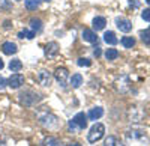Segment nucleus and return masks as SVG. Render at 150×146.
<instances>
[{
    "label": "nucleus",
    "instance_id": "f257e3e1",
    "mask_svg": "<svg viewBox=\"0 0 150 146\" xmlns=\"http://www.w3.org/2000/svg\"><path fill=\"white\" fill-rule=\"evenodd\" d=\"M104 134H105V127H104L102 124L96 122V124L90 128L89 134H87V140H89L90 143H96L98 140H101V139L104 137Z\"/></svg>",
    "mask_w": 150,
    "mask_h": 146
},
{
    "label": "nucleus",
    "instance_id": "f03ea898",
    "mask_svg": "<svg viewBox=\"0 0 150 146\" xmlns=\"http://www.w3.org/2000/svg\"><path fill=\"white\" fill-rule=\"evenodd\" d=\"M87 127V115H84L83 112L77 113L71 120H69V128L72 131H77V130H84Z\"/></svg>",
    "mask_w": 150,
    "mask_h": 146
},
{
    "label": "nucleus",
    "instance_id": "7ed1b4c3",
    "mask_svg": "<svg viewBox=\"0 0 150 146\" xmlns=\"http://www.w3.org/2000/svg\"><path fill=\"white\" fill-rule=\"evenodd\" d=\"M39 122L42 127L48 128V130H56L59 128V119L54 115H44L39 118Z\"/></svg>",
    "mask_w": 150,
    "mask_h": 146
},
{
    "label": "nucleus",
    "instance_id": "20e7f679",
    "mask_svg": "<svg viewBox=\"0 0 150 146\" xmlns=\"http://www.w3.org/2000/svg\"><path fill=\"white\" fill-rule=\"evenodd\" d=\"M6 84H8L11 89H18V88H21L23 84H24V75L20 74V72H15V74H12L8 78Z\"/></svg>",
    "mask_w": 150,
    "mask_h": 146
},
{
    "label": "nucleus",
    "instance_id": "39448f33",
    "mask_svg": "<svg viewBox=\"0 0 150 146\" xmlns=\"http://www.w3.org/2000/svg\"><path fill=\"white\" fill-rule=\"evenodd\" d=\"M68 77H69V72L66 68H57L54 71V78L57 80V83L60 86H66V81H68Z\"/></svg>",
    "mask_w": 150,
    "mask_h": 146
},
{
    "label": "nucleus",
    "instance_id": "423d86ee",
    "mask_svg": "<svg viewBox=\"0 0 150 146\" xmlns=\"http://www.w3.org/2000/svg\"><path fill=\"white\" fill-rule=\"evenodd\" d=\"M38 81H39L42 86H50V84H51V81H53L51 72H48V71H45V69L39 71V72H38Z\"/></svg>",
    "mask_w": 150,
    "mask_h": 146
},
{
    "label": "nucleus",
    "instance_id": "0eeeda50",
    "mask_svg": "<svg viewBox=\"0 0 150 146\" xmlns=\"http://www.w3.org/2000/svg\"><path fill=\"white\" fill-rule=\"evenodd\" d=\"M116 26L120 32H125V33H128L132 30V23L128 20V18H117L116 20Z\"/></svg>",
    "mask_w": 150,
    "mask_h": 146
},
{
    "label": "nucleus",
    "instance_id": "6e6552de",
    "mask_svg": "<svg viewBox=\"0 0 150 146\" xmlns=\"http://www.w3.org/2000/svg\"><path fill=\"white\" fill-rule=\"evenodd\" d=\"M45 54L48 57H56L59 54V44L57 42H48L45 47Z\"/></svg>",
    "mask_w": 150,
    "mask_h": 146
},
{
    "label": "nucleus",
    "instance_id": "1a4fd4ad",
    "mask_svg": "<svg viewBox=\"0 0 150 146\" xmlns=\"http://www.w3.org/2000/svg\"><path fill=\"white\" fill-rule=\"evenodd\" d=\"M2 51L5 53V54H8V56H12V54H15L17 51H18V48H17V44H14V42H3V45H2Z\"/></svg>",
    "mask_w": 150,
    "mask_h": 146
},
{
    "label": "nucleus",
    "instance_id": "9d476101",
    "mask_svg": "<svg viewBox=\"0 0 150 146\" xmlns=\"http://www.w3.org/2000/svg\"><path fill=\"white\" fill-rule=\"evenodd\" d=\"M104 116V108L102 107H93L92 110L89 112V115H87V118H89L90 120H98L101 119Z\"/></svg>",
    "mask_w": 150,
    "mask_h": 146
},
{
    "label": "nucleus",
    "instance_id": "9b49d317",
    "mask_svg": "<svg viewBox=\"0 0 150 146\" xmlns=\"http://www.w3.org/2000/svg\"><path fill=\"white\" fill-rule=\"evenodd\" d=\"M83 39H84L86 42H92V44H95V42H98V36H96V33H95L93 30H90V29H84V30H83Z\"/></svg>",
    "mask_w": 150,
    "mask_h": 146
},
{
    "label": "nucleus",
    "instance_id": "f8f14e48",
    "mask_svg": "<svg viewBox=\"0 0 150 146\" xmlns=\"http://www.w3.org/2000/svg\"><path fill=\"white\" fill-rule=\"evenodd\" d=\"M105 24H107V20L104 17H95L93 21H92V26L93 29L98 32V30H104L105 29Z\"/></svg>",
    "mask_w": 150,
    "mask_h": 146
},
{
    "label": "nucleus",
    "instance_id": "ddd939ff",
    "mask_svg": "<svg viewBox=\"0 0 150 146\" xmlns=\"http://www.w3.org/2000/svg\"><path fill=\"white\" fill-rule=\"evenodd\" d=\"M104 41H105L108 45H116V44L119 42L116 33H114V32H111V30L105 32V35H104Z\"/></svg>",
    "mask_w": 150,
    "mask_h": 146
},
{
    "label": "nucleus",
    "instance_id": "4468645a",
    "mask_svg": "<svg viewBox=\"0 0 150 146\" xmlns=\"http://www.w3.org/2000/svg\"><path fill=\"white\" fill-rule=\"evenodd\" d=\"M81 84H83V75H81V74H74V75L71 77V86H72L74 89H78Z\"/></svg>",
    "mask_w": 150,
    "mask_h": 146
},
{
    "label": "nucleus",
    "instance_id": "2eb2a0df",
    "mask_svg": "<svg viewBox=\"0 0 150 146\" xmlns=\"http://www.w3.org/2000/svg\"><path fill=\"white\" fill-rule=\"evenodd\" d=\"M104 146H123V145H122V142H120L117 137H114V136H108V137L105 139Z\"/></svg>",
    "mask_w": 150,
    "mask_h": 146
},
{
    "label": "nucleus",
    "instance_id": "dca6fc26",
    "mask_svg": "<svg viewBox=\"0 0 150 146\" xmlns=\"http://www.w3.org/2000/svg\"><path fill=\"white\" fill-rule=\"evenodd\" d=\"M30 27L33 32H41L42 30V21L39 18H32L30 20Z\"/></svg>",
    "mask_w": 150,
    "mask_h": 146
},
{
    "label": "nucleus",
    "instance_id": "f3484780",
    "mask_svg": "<svg viewBox=\"0 0 150 146\" xmlns=\"http://www.w3.org/2000/svg\"><path fill=\"white\" fill-rule=\"evenodd\" d=\"M21 68H23V63H21L20 59H14V60H11V62H9V69H11L12 72H17V71H20Z\"/></svg>",
    "mask_w": 150,
    "mask_h": 146
},
{
    "label": "nucleus",
    "instance_id": "a211bd4d",
    "mask_svg": "<svg viewBox=\"0 0 150 146\" xmlns=\"http://www.w3.org/2000/svg\"><path fill=\"white\" fill-rule=\"evenodd\" d=\"M42 146H62V142L56 137H47L42 143Z\"/></svg>",
    "mask_w": 150,
    "mask_h": 146
},
{
    "label": "nucleus",
    "instance_id": "6ab92c4d",
    "mask_svg": "<svg viewBox=\"0 0 150 146\" xmlns=\"http://www.w3.org/2000/svg\"><path fill=\"white\" fill-rule=\"evenodd\" d=\"M122 45L125 48H132L135 45V39L132 38V36H123L122 38Z\"/></svg>",
    "mask_w": 150,
    "mask_h": 146
},
{
    "label": "nucleus",
    "instance_id": "aec40b11",
    "mask_svg": "<svg viewBox=\"0 0 150 146\" xmlns=\"http://www.w3.org/2000/svg\"><path fill=\"white\" fill-rule=\"evenodd\" d=\"M18 38H21V39H33L35 38V32L33 30H27V29H24V30H21L20 33H18Z\"/></svg>",
    "mask_w": 150,
    "mask_h": 146
},
{
    "label": "nucleus",
    "instance_id": "412c9836",
    "mask_svg": "<svg viewBox=\"0 0 150 146\" xmlns=\"http://www.w3.org/2000/svg\"><path fill=\"white\" fill-rule=\"evenodd\" d=\"M105 57H107V60H114V59L119 57V51L116 48H108L105 51Z\"/></svg>",
    "mask_w": 150,
    "mask_h": 146
},
{
    "label": "nucleus",
    "instance_id": "4be33fe9",
    "mask_svg": "<svg viewBox=\"0 0 150 146\" xmlns=\"http://www.w3.org/2000/svg\"><path fill=\"white\" fill-rule=\"evenodd\" d=\"M24 5L29 11H36L39 6V0H24Z\"/></svg>",
    "mask_w": 150,
    "mask_h": 146
},
{
    "label": "nucleus",
    "instance_id": "5701e85b",
    "mask_svg": "<svg viewBox=\"0 0 150 146\" xmlns=\"http://www.w3.org/2000/svg\"><path fill=\"white\" fill-rule=\"evenodd\" d=\"M140 36H141V41H143L146 45H150V29H149V30L141 32V33H140Z\"/></svg>",
    "mask_w": 150,
    "mask_h": 146
},
{
    "label": "nucleus",
    "instance_id": "b1692460",
    "mask_svg": "<svg viewBox=\"0 0 150 146\" xmlns=\"http://www.w3.org/2000/svg\"><path fill=\"white\" fill-rule=\"evenodd\" d=\"M77 63H78V66H90L92 65V62L89 59H86V57H80Z\"/></svg>",
    "mask_w": 150,
    "mask_h": 146
},
{
    "label": "nucleus",
    "instance_id": "393cba45",
    "mask_svg": "<svg viewBox=\"0 0 150 146\" xmlns=\"http://www.w3.org/2000/svg\"><path fill=\"white\" fill-rule=\"evenodd\" d=\"M141 18L144 21H150V8L149 9H144L143 11V14H141Z\"/></svg>",
    "mask_w": 150,
    "mask_h": 146
},
{
    "label": "nucleus",
    "instance_id": "a878e982",
    "mask_svg": "<svg viewBox=\"0 0 150 146\" xmlns=\"http://www.w3.org/2000/svg\"><path fill=\"white\" fill-rule=\"evenodd\" d=\"M6 86H8V84H6V80H5L2 75H0V90H3Z\"/></svg>",
    "mask_w": 150,
    "mask_h": 146
},
{
    "label": "nucleus",
    "instance_id": "bb28decb",
    "mask_svg": "<svg viewBox=\"0 0 150 146\" xmlns=\"http://www.w3.org/2000/svg\"><path fill=\"white\" fill-rule=\"evenodd\" d=\"M95 56H96V57L101 56V48H99V47H96V50H95Z\"/></svg>",
    "mask_w": 150,
    "mask_h": 146
},
{
    "label": "nucleus",
    "instance_id": "cd10ccee",
    "mask_svg": "<svg viewBox=\"0 0 150 146\" xmlns=\"http://www.w3.org/2000/svg\"><path fill=\"white\" fill-rule=\"evenodd\" d=\"M3 66H5V63H3V60H2V59H0V71H2V69H3Z\"/></svg>",
    "mask_w": 150,
    "mask_h": 146
},
{
    "label": "nucleus",
    "instance_id": "c85d7f7f",
    "mask_svg": "<svg viewBox=\"0 0 150 146\" xmlns=\"http://www.w3.org/2000/svg\"><path fill=\"white\" fill-rule=\"evenodd\" d=\"M66 146H81L80 143H69V145H66Z\"/></svg>",
    "mask_w": 150,
    "mask_h": 146
},
{
    "label": "nucleus",
    "instance_id": "c756f323",
    "mask_svg": "<svg viewBox=\"0 0 150 146\" xmlns=\"http://www.w3.org/2000/svg\"><path fill=\"white\" fill-rule=\"evenodd\" d=\"M146 3H147V5H150V0H146Z\"/></svg>",
    "mask_w": 150,
    "mask_h": 146
},
{
    "label": "nucleus",
    "instance_id": "7c9ffc66",
    "mask_svg": "<svg viewBox=\"0 0 150 146\" xmlns=\"http://www.w3.org/2000/svg\"><path fill=\"white\" fill-rule=\"evenodd\" d=\"M44 2H51V0H44Z\"/></svg>",
    "mask_w": 150,
    "mask_h": 146
}]
</instances>
